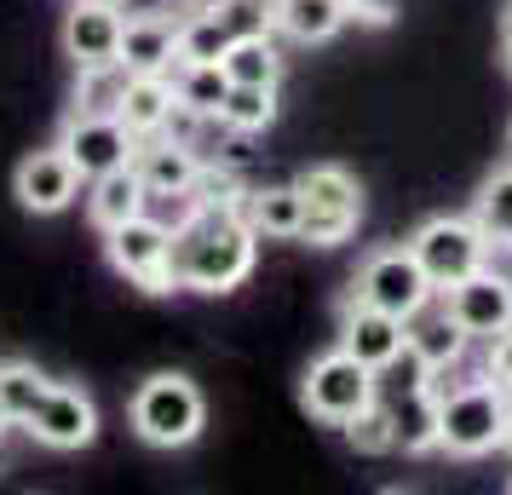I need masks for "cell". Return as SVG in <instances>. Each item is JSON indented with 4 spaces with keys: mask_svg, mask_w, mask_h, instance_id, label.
Instances as JSON below:
<instances>
[{
    "mask_svg": "<svg viewBox=\"0 0 512 495\" xmlns=\"http://www.w3.org/2000/svg\"><path fill=\"white\" fill-rule=\"evenodd\" d=\"M259 231L236 208L196 202L185 225H173V283L196 294H231L254 277Z\"/></svg>",
    "mask_w": 512,
    "mask_h": 495,
    "instance_id": "obj_1",
    "label": "cell"
},
{
    "mask_svg": "<svg viewBox=\"0 0 512 495\" xmlns=\"http://www.w3.org/2000/svg\"><path fill=\"white\" fill-rule=\"evenodd\" d=\"M512 426V392H501L495 380H466L455 392H438V449L478 461L489 449H507Z\"/></svg>",
    "mask_w": 512,
    "mask_h": 495,
    "instance_id": "obj_2",
    "label": "cell"
},
{
    "mask_svg": "<svg viewBox=\"0 0 512 495\" xmlns=\"http://www.w3.org/2000/svg\"><path fill=\"white\" fill-rule=\"evenodd\" d=\"M127 421H133V432H139L150 449H185V444H196L202 426H208V398H202V386L190 375L162 369V375H150L139 392H133Z\"/></svg>",
    "mask_w": 512,
    "mask_h": 495,
    "instance_id": "obj_3",
    "label": "cell"
},
{
    "mask_svg": "<svg viewBox=\"0 0 512 495\" xmlns=\"http://www.w3.org/2000/svg\"><path fill=\"white\" fill-rule=\"evenodd\" d=\"M294 190H300V202H305L300 242H311V248H340L357 231V219H363V185L340 162L305 167L300 179H294Z\"/></svg>",
    "mask_w": 512,
    "mask_h": 495,
    "instance_id": "obj_4",
    "label": "cell"
},
{
    "mask_svg": "<svg viewBox=\"0 0 512 495\" xmlns=\"http://www.w3.org/2000/svg\"><path fill=\"white\" fill-rule=\"evenodd\" d=\"M409 248H415L420 271L432 277V288H455L466 283L472 271H484L489 265V236L478 219H461V213H432V219H420L415 236H409Z\"/></svg>",
    "mask_w": 512,
    "mask_h": 495,
    "instance_id": "obj_5",
    "label": "cell"
},
{
    "mask_svg": "<svg viewBox=\"0 0 512 495\" xmlns=\"http://www.w3.org/2000/svg\"><path fill=\"white\" fill-rule=\"evenodd\" d=\"M374 398H380V380H374V369L369 363H357L346 346L323 352L300 380V403L311 409V421H323V426L357 421Z\"/></svg>",
    "mask_w": 512,
    "mask_h": 495,
    "instance_id": "obj_6",
    "label": "cell"
},
{
    "mask_svg": "<svg viewBox=\"0 0 512 495\" xmlns=\"http://www.w3.org/2000/svg\"><path fill=\"white\" fill-rule=\"evenodd\" d=\"M351 300H363V306H380L392 311V317H420V311L438 300V288L432 277L420 271L415 248L403 242V248H374L369 260L357 265V277H351Z\"/></svg>",
    "mask_w": 512,
    "mask_h": 495,
    "instance_id": "obj_7",
    "label": "cell"
},
{
    "mask_svg": "<svg viewBox=\"0 0 512 495\" xmlns=\"http://www.w3.org/2000/svg\"><path fill=\"white\" fill-rule=\"evenodd\" d=\"M110 265H116L127 283H139L144 294H173V225L162 219H150V213H133V219H121L110 225Z\"/></svg>",
    "mask_w": 512,
    "mask_h": 495,
    "instance_id": "obj_8",
    "label": "cell"
},
{
    "mask_svg": "<svg viewBox=\"0 0 512 495\" xmlns=\"http://www.w3.org/2000/svg\"><path fill=\"white\" fill-rule=\"evenodd\" d=\"M64 150H70V162L87 173V179H98V173H110V167H127L133 162V150H139V139H133V127L116 116V110H75L70 121H64Z\"/></svg>",
    "mask_w": 512,
    "mask_h": 495,
    "instance_id": "obj_9",
    "label": "cell"
},
{
    "mask_svg": "<svg viewBox=\"0 0 512 495\" xmlns=\"http://www.w3.org/2000/svg\"><path fill=\"white\" fill-rule=\"evenodd\" d=\"M81 185H87V173L70 162V150H64V144H52V150H29L24 162H18L12 196H18V208H24V213L52 219V213H64L75 196H81Z\"/></svg>",
    "mask_w": 512,
    "mask_h": 495,
    "instance_id": "obj_10",
    "label": "cell"
},
{
    "mask_svg": "<svg viewBox=\"0 0 512 495\" xmlns=\"http://www.w3.org/2000/svg\"><path fill=\"white\" fill-rule=\"evenodd\" d=\"M29 438L41 449H58V455H70V449H87L98 438V409L93 398L70 386V380H52V392L41 398V409L29 415Z\"/></svg>",
    "mask_w": 512,
    "mask_h": 495,
    "instance_id": "obj_11",
    "label": "cell"
},
{
    "mask_svg": "<svg viewBox=\"0 0 512 495\" xmlns=\"http://www.w3.org/2000/svg\"><path fill=\"white\" fill-rule=\"evenodd\" d=\"M121 0H75L64 12V52L75 58V70H110L121 64Z\"/></svg>",
    "mask_w": 512,
    "mask_h": 495,
    "instance_id": "obj_12",
    "label": "cell"
},
{
    "mask_svg": "<svg viewBox=\"0 0 512 495\" xmlns=\"http://www.w3.org/2000/svg\"><path fill=\"white\" fill-rule=\"evenodd\" d=\"M443 311L461 323L472 340H495L501 329H512V277H495V271H472L466 283L443 288Z\"/></svg>",
    "mask_w": 512,
    "mask_h": 495,
    "instance_id": "obj_13",
    "label": "cell"
},
{
    "mask_svg": "<svg viewBox=\"0 0 512 495\" xmlns=\"http://www.w3.org/2000/svg\"><path fill=\"white\" fill-rule=\"evenodd\" d=\"M340 346H346L357 363H369L374 375H380V369H392L397 357L409 352V323L392 317V311H380V306L351 300L346 317H340Z\"/></svg>",
    "mask_w": 512,
    "mask_h": 495,
    "instance_id": "obj_14",
    "label": "cell"
},
{
    "mask_svg": "<svg viewBox=\"0 0 512 495\" xmlns=\"http://www.w3.org/2000/svg\"><path fill=\"white\" fill-rule=\"evenodd\" d=\"M133 167H139V179H144L150 196H190V190L202 185V156H196V144L173 139L167 127L150 133V139H139Z\"/></svg>",
    "mask_w": 512,
    "mask_h": 495,
    "instance_id": "obj_15",
    "label": "cell"
},
{
    "mask_svg": "<svg viewBox=\"0 0 512 495\" xmlns=\"http://www.w3.org/2000/svg\"><path fill=\"white\" fill-rule=\"evenodd\" d=\"M179 24L167 12H139L121 29V70L127 75H167L179 64Z\"/></svg>",
    "mask_w": 512,
    "mask_h": 495,
    "instance_id": "obj_16",
    "label": "cell"
},
{
    "mask_svg": "<svg viewBox=\"0 0 512 495\" xmlns=\"http://www.w3.org/2000/svg\"><path fill=\"white\" fill-rule=\"evenodd\" d=\"M351 18V0H271V29L300 41V47H323L334 41Z\"/></svg>",
    "mask_w": 512,
    "mask_h": 495,
    "instance_id": "obj_17",
    "label": "cell"
},
{
    "mask_svg": "<svg viewBox=\"0 0 512 495\" xmlns=\"http://www.w3.org/2000/svg\"><path fill=\"white\" fill-rule=\"evenodd\" d=\"M173 110H179V93H173L167 75H127L116 116L133 127V139H150V133L173 127Z\"/></svg>",
    "mask_w": 512,
    "mask_h": 495,
    "instance_id": "obj_18",
    "label": "cell"
},
{
    "mask_svg": "<svg viewBox=\"0 0 512 495\" xmlns=\"http://www.w3.org/2000/svg\"><path fill=\"white\" fill-rule=\"evenodd\" d=\"M466 346H472V334L449 317V311H438V317H409V357H415L426 375H443V369H455L466 357Z\"/></svg>",
    "mask_w": 512,
    "mask_h": 495,
    "instance_id": "obj_19",
    "label": "cell"
},
{
    "mask_svg": "<svg viewBox=\"0 0 512 495\" xmlns=\"http://www.w3.org/2000/svg\"><path fill=\"white\" fill-rule=\"evenodd\" d=\"M144 202H150V190H144L139 167H110V173H98V179H87V208H93V225L98 231H110V225H121V219H133V213H144Z\"/></svg>",
    "mask_w": 512,
    "mask_h": 495,
    "instance_id": "obj_20",
    "label": "cell"
},
{
    "mask_svg": "<svg viewBox=\"0 0 512 495\" xmlns=\"http://www.w3.org/2000/svg\"><path fill=\"white\" fill-rule=\"evenodd\" d=\"M392 426H397V449L403 455H432L438 449V392L426 380H415L392 403Z\"/></svg>",
    "mask_w": 512,
    "mask_h": 495,
    "instance_id": "obj_21",
    "label": "cell"
},
{
    "mask_svg": "<svg viewBox=\"0 0 512 495\" xmlns=\"http://www.w3.org/2000/svg\"><path fill=\"white\" fill-rule=\"evenodd\" d=\"M219 64H225V75H231V87H277L282 81V52H277V41H271L265 29L236 35Z\"/></svg>",
    "mask_w": 512,
    "mask_h": 495,
    "instance_id": "obj_22",
    "label": "cell"
},
{
    "mask_svg": "<svg viewBox=\"0 0 512 495\" xmlns=\"http://www.w3.org/2000/svg\"><path fill=\"white\" fill-rule=\"evenodd\" d=\"M173 93H179V110H185V116L219 121V104L231 93V75H225V64H179Z\"/></svg>",
    "mask_w": 512,
    "mask_h": 495,
    "instance_id": "obj_23",
    "label": "cell"
},
{
    "mask_svg": "<svg viewBox=\"0 0 512 495\" xmlns=\"http://www.w3.org/2000/svg\"><path fill=\"white\" fill-rule=\"evenodd\" d=\"M300 190L294 185H271V190H254L248 202H242V219L254 225L259 236H300Z\"/></svg>",
    "mask_w": 512,
    "mask_h": 495,
    "instance_id": "obj_24",
    "label": "cell"
},
{
    "mask_svg": "<svg viewBox=\"0 0 512 495\" xmlns=\"http://www.w3.org/2000/svg\"><path fill=\"white\" fill-rule=\"evenodd\" d=\"M231 41H236V29L219 12H190L179 24V64H219Z\"/></svg>",
    "mask_w": 512,
    "mask_h": 495,
    "instance_id": "obj_25",
    "label": "cell"
},
{
    "mask_svg": "<svg viewBox=\"0 0 512 495\" xmlns=\"http://www.w3.org/2000/svg\"><path fill=\"white\" fill-rule=\"evenodd\" d=\"M277 121V87H231L225 104H219V127H231V133H265Z\"/></svg>",
    "mask_w": 512,
    "mask_h": 495,
    "instance_id": "obj_26",
    "label": "cell"
},
{
    "mask_svg": "<svg viewBox=\"0 0 512 495\" xmlns=\"http://www.w3.org/2000/svg\"><path fill=\"white\" fill-rule=\"evenodd\" d=\"M52 392V380L35 369V363H0V403H6V415L24 426L35 409H41V398Z\"/></svg>",
    "mask_w": 512,
    "mask_h": 495,
    "instance_id": "obj_27",
    "label": "cell"
},
{
    "mask_svg": "<svg viewBox=\"0 0 512 495\" xmlns=\"http://www.w3.org/2000/svg\"><path fill=\"white\" fill-rule=\"evenodd\" d=\"M472 219L484 225L489 242H512V167L484 179V190L472 196Z\"/></svg>",
    "mask_w": 512,
    "mask_h": 495,
    "instance_id": "obj_28",
    "label": "cell"
},
{
    "mask_svg": "<svg viewBox=\"0 0 512 495\" xmlns=\"http://www.w3.org/2000/svg\"><path fill=\"white\" fill-rule=\"evenodd\" d=\"M340 432H346V438H351V449H363V455H392V449H397L392 403H380V398H374L369 409H363L357 421H346Z\"/></svg>",
    "mask_w": 512,
    "mask_h": 495,
    "instance_id": "obj_29",
    "label": "cell"
},
{
    "mask_svg": "<svg viewBox=\"0 0 512 495\" xmlns=\"http://www.w3.org/2000/svg\"><path fill=\"white\" fill-rule=\"evenodd\" d=\"M121 87H127V70H121V64H110V70H81L75 104H81V110H116Z\"/></svg>",
    "mask_w": 512,
    "mask_h": 495,
    "instance_id": "obj_30",
    "label": "cell"
},
{
    "mask_svg": "<svg viewBox=\"0 0 512 495\" xmlns=\"http://www.w3.org/2000/svg\"><path fill=\"white\" fill-rule=\"evenodd\" d=\"M484 375L501 386V392H512V329H501L495 340H489V357H484Z\"/></svg>",
    "mask_w": 512,
    "mask_h": 495,
    "instance_id": "obj_31",
    "label": "cell"
},
{
    "mask_svg": "<svg viewBox=\"0 0 512 495\" xmlns=\"http://www.w3.org/2000/svg\"><path fill=\"white\" fill-rule=\"evenodd\" d=\"M12 426H18V421H12V415H6V403H0V438H6V432H12Z\"/></svg>",
    "mask_w": 512,
    "mask_h": 495,
    "instance_id": "obj_32",
    "label": "cell"
},
{
    "mask_svg": "<svg viewBox=\"0 0 512 495\" xmlns=\"http://www.w3.org/2000/svg\"><path fill=\"white\" fill-rule=\"evenodd\" d=\"M507 47H512V12H507Z\"/></svg>",
    "mask_w": 512,
    "mask_h": 495,
    "instance_id": "obj_33",
    "label": "cell"
},
{
    "mask_svg": "<svg viewBox=\"0 0 512 495\" xmlns=\"http://www.w3.org/2000/svg\"><path fill=\"white\" fill-rule=\"evenodd\" d=\"M507 449H512V426H507Z\"/></svg>",
    "mask_w": 512,
    "mask_h": 495,
    "instance_id": "obj_34",
    "label": "cell"
},
{
    "mask_svg": "<svg viewBox=\"0 0 512 495\" xmlns=\"http://www.w3.org/2000/svg\"><path fill=\"white\" fill-rule=\"evenodd\" d=\"M507 490H512V478H507Z\"/></svg>",
    "mask_w": 512,
    "mask_h": 495,
    "instance_id": "obj_35",
    "label": "cell"
}]
</instances>
